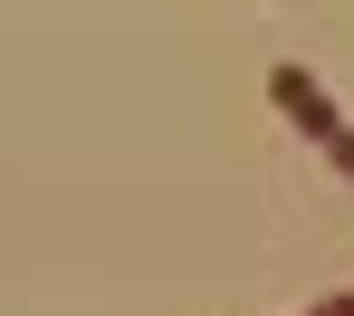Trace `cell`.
Segmentation results:
<instances>
[{"mask_svg": "<svg viewBox=\"0 0 354 316\" xmlns=\"http://www.w3.org/2000/svg\"><path fill=\"white\" fill-rule=\"evenodd\" d=\"M326 163H335V173H345V183H354V125L335 134V144H326Z\"/></svg>", "mask_w": 354, "mask_h": 316, "instance_id": "cell-2", "label": "cell"}, {"mask_svg": "<svg viewBox=\"0 0 354 316\" xmlns=\"http://www.w3.org/2000/svg\"><path fill=\"white\" fill-rule=\"evenodd\" d=\"M306 316H354V288H335V297H316Z\"/></svg>", "mask_w": 354, "mask_h": 316, "instance_id": "cell-3", "label": "cell"}, {"mask_svg": "<svg viewBox=\"0 0 354 316\" xmlns=\"http://www.w3.org/2000/svg\"><path fill=\"white\" fill-rule=\"evenodd\" d=\"M268 96H278V115H288L306 144H335L345 134V115H335V96H326V77H306L297 58H278L268 67Z\"/></svg>", "mask_w": 354, "mask_h": 316, "instance_id": "cell-1", "label": "cell"}]
</instances>
